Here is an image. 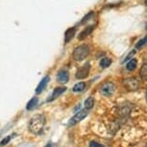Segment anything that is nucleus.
<instances>
[{"label": "nucleus", "instance_id": "3", "mask_svg": "<svg viewBox=\"0 0 147 147\" xmlns=\"http://www.w3.org/2000/svg\"><path fill=\"white\" fill-rule=\"evenodd\" d=\"M88 115V110L87 109H83L80 110L79 112H77L72 117L69 119L68 121V126H74L76 124H78L79 122H81L83 119H85Z\"/></svg>", "mask_w": 147, "mask_h": 147}, {"label": "nucleus", "instance_id": "14", "mask_svg": "<svg viewBox=\"0 0 147 147\" xmlns=\"http://www.w3.org/2000/svg\"><path fill=\"white\" fill-rule=\"evenodd\" d=\"M94 104H95V100H94L93 97L92 96L88 97V98L86 99V101H85V109H87V110L92 109Z\"/></svg>", "mask_w": 147, "mask_h": 147}, {"label": "nucleus", "instance_id": "21", "mask_svg": "<svg viewBox=\"0 0 147 147\" xmlns=\"http://www.w3.org/2000/svg\"><path fill=\"white\" fill-rule=\"evenodd\" d=\"M93 16V13H92V12H90V13H88V16H86L85 18H83V20H82V22H81V23H85V22L87 21V20H90V16Z\"/></svg>", "mask_w": 147, "mask_h": 147}, {"label": "nucleus", "instance_id": "5", "mask_svg": "<svg viewBox=\"0 0 147 147\" xmlns=\"http://www.w3.org/2000/svg\"><path fill=\"white\" fill-rule=\"evenodd\" d=\"M90 65L88 63H85L83 66L79 67L78 70H77V72H76V74H75L76 79H78V80L86 79L88 76V74H90Z\"/></svg>", "mask_w": 147, "mask_h": 147}, {"label": "nucleus", "instance_id": "15", "mask_svg": "<svg viewBox=\"0 0 147 147\" xmlns=\"http://www.w3.org/2000/svg\"><path fill=\"white\" fill-rule=\"evenodd\" d=\"M140 74L141 80H142L143 82H146V80H147V65L146 63H143V65L141 66Z\"/></svg>", "mask_w": 147, "mask_h": 147}, {"label": "nucleus", "instance_id": "2", "mask_svg": "<svg viewBox=\"0 0 147 147\" xmlns=\"http://www.w3.org/2000/svg\"><path fill=\"white\" fill-rule=\"evenodd\" d=\"M88 55H90V47H88L87 44H82V45L77 46L73 51V59L77 61V62H80V61H83L87 58Z\"/></svg>", "mask_w": 147, "mask_h": 147}, {"label": "nucleus", "instance_id": "20", "mask_svg": "<svg viewBox=\"0 0 147 147\" xmlns=\"http://www.w3.org/2000/svg\"><path fill=\"white\" fill-rule=\"evenodd\" d=\"M88 147H105L103 144L97 142L95 140H91L90 143H88Z\"/></svg>", "mask_w": 147, "mask_h": 147}, {"label": "nucleus", "instance_id": "13", "mask_svg": "<svg viewBox=\"0 0 147 147\" xmlns=\"http://www.w3.org/2000/svg\"><path fill=\"white\" fill-rule=\"evenodd\" d=\"M86 83L85 82H80V83H77V84L74 86L72 90L74 92H81V91H84L85 88H86Z\"/></svg>", "mask_w": 147, "mask_h": 147}, {"label": "nucleus", "instance_id": "6", "mask_svg": "<svg viewBox=\"0 0 147 147\" xmlns=\"http://www.w3.org/2000/svg\"><path fill=\"white\" fill-rule=\"evenodd\" d=\"M124 86L129 90H137L140 87V84H138L137 79L134 78V77H131V78H127L124 80Z\"/></svg>", "mask_w": 147, "mask_h": 147}, {"label": "nucleus", "instance_id": "17", "mask_svg": "<svg viewBox=\"0 0 147 147\" xmlns=\"http://www.w3.org/2000/svg\"><path fill=\"white\" fill-rule=\"evenodd\" d=\"M112 63V60L110 58H103L101 61H100V66L102 68H107L109 67Z\"/></svg>", "mask_w": 147, "mask_h": 147}, {"label": "nucleus", "instance_id": "4", "mask_svg": "<svg viewBox=\"0 0 147 147\" xmlns=\"http://www.w3.org/2000/svg\"><path fill=\"white\" fill-rule=\"evenodd\" d=\"M115 90V86L113 83L112 82H105L100 86V88H99V91L103 96L106 97H110L112 96L113 92Z\"/></svg>", "mask_w": 147, "mask_h": 147}, {"label": "nucleus", "instance_id": "18", "mask_svg": "<svg viewBox=\"0 0 147 147\" xmlns=\"http://www.w3.org/2000/svg\"><path fill=\"white\" fill-rule=\"evenodd\" d=\"M13 136H7V137H5L3 140H2L1 141H0V146H5L7 145L8 143L10 142L11 140H12Z\"/></svg>", "mask_w": 147, "mask_h": 147}, {"label": "nucleus", "instance_id": "12", "mask_svg": "<svg viewBox=\"0 0 147 147\" xmlns=\"http://www.w3.org/2000/svg\"><path fill=\"white\" fill-rule=\"evenodd\" d=\"M38 98L37 96H35V97H33V98L30 100L28 103H27L26 105V110L27 111H32V110H34L36 107L38 106Z\"/></svg>", "mask_w": 147, "mask_h": 147}, {"label": "nucleus", "instance_id": "11", "mask_svg": "<svg viewBox=\"0 0 147 147\" xmlns=\"http://www.w3.org/2000/svg\"><path fill=\"white\" fill-rule=\"evenodd\" d=\"M93 29H94V26L93 25H90V26L86 27V28L83 30V31L80 33V35L78 36V40H85V38H87L88 36H90L91 34V32L93 31Z\"/></svg>", "mask_w": 147, "mask_h": 147}, {"label": "nucleus", "instance_id": "1", "mask_svg": "<svg viewBox=\"0 0 147 147\" xmlns=\"http://www.w3.org/2000/svg\"><path fill=\"white\" fill-rule=\"evenodd\" d=\"M45 123H46V118L43 115H35L29 121L28 124L29 132L33 135L40 136L43 133Z\"/></svg>", "mask_w": 147, "mask_h": 147}, {"label": "nucleus", "instance_id": "19", "mask_svg": "<svg viewBox=\"0 0 147 147\" xmlns=\"http://www.w3.org/2000/svg\"><path fill=\"white\" fill-rule=\"evenodd\" d=\"M146 37H144L142 40H140V41H138V42L136 44V48L137 49H140V48H142V47L145 45V43H146Z\"/></svg>", "mask_w": 147, "mask_h": 147}, {"label": "nucleus", "instance_id": "16", "mask_svg": "<svg viewBox=\"0 0 147 147\" xmlns=\"http://www.w3.org/2000/svg\"><path fill=\"white\" fill-rule=\"evenodd\" d=\"M137 65H138V62L136 59H132L130 62L126 65V68L128 69L129 71H133L135 70L136 67H137Z\"/></svg>", "mask_w": 147, "mask_h": 147}, {"label": "nucleus", "instance_id": "10", "mask_svg": "<svg viewBox=\"0 0 147 147\" xmlns=\"http://www.w3.org/2000/svg\"><path fill=\"white\" fill-rule=\"evenodd\" d=\"M75 33H76V29L74 28V27H70V28H68L67 30H66L65 33V42L68 43L69 41L74 38Z\"/></svg>", "mask_w": 147, "mask_h": 147}, {"label": "nucleus", "instance_id": "7", "mask_svg": "<svg viewBox=\"0 0 147 147\" xmlns=\"http://www.w3.org/2000/svg\"><path fill=\"white\" fill-rule=\"evenodd\" d=\"M57 81L60 84H65L69 81V73L66 69H62L57 74Z\"/></svg>", "mask_w": 147, "mask_h": 147}, {"label": "nucleus", "instance_id": "8", "mask_svg": "<svg viewBox=\"0 0 147 147\" xmlns=\"http://www.w3.org/2000/svg\"><path fill=\"white\" fill-rule=\"evenodd\" d=\"M50 81V77L49 76H45L41 79V81L40 82V84L38 85L37 88H36V93L37 94H40L42 91L45 90L46 87H47V84Z\"/></svg>", "mask_w": 147, "mask_h": 147}, {"label": "nucleus", "instance_id": "9", "mask_svg": "<svg viewBox=\"0 0 147 147\" xmlns=\"http://www.w3.org/2000/svg\"><path fill=\"white\" fill-rule=\"evenodd\" d=\"M66 90V88L65 87H60V88H56L55 90H53V92H52L51 94V97L50 98H48L47 99V101L48 102H51V101H53L55 100L56 98H58L61 94H63L65 91Z\"/></svg>", "mask_w": 147, "mask_h": 147}, {"label": "nucleus", "instance_id": "22", "mask_svg": "<svg viewBox=\"0 0 147 147\" xmlns=\"http://www.w3.org/2000/svg\"><path fill=\"white\" fill-rule=\"evenodd\" d=\"M45 147H56V144H54V143H48V144H46Z\"/></svg>", "mask_w": 147, "mask_h": 147}]
</instances>
